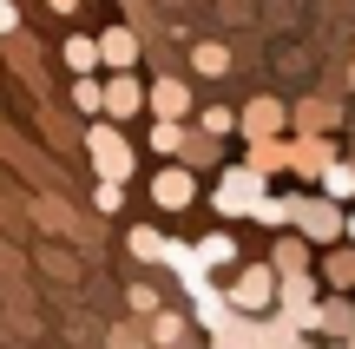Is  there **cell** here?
<instances>
[{"label":"cell","instance_id":"6da1fadb","mask_svg":"<svg viewBox=\"0 0 355 349\" xmlns=\"http://www.w3.org/2000/svg\"><path fill=\"white\" fill-rule=\"evenodd\" d=\"M86 158H92V171L112 178V185H125L132 171H139V152H132V139L112 126V119H92L86 126Z\"/></svg>","mask_w":355,"mask_h":349},{"label":"cell","instance_id":"7a4b0ae2","mask_svg":"<svg viewBox=\"0 0 355 349\" xmlns=\"http://www.w3.org/2000/svg\"><path fill=\"white\" fill-rule=\"evenodd\" d=\"M263 191H270V178H257L250 165H217V185H211V211H217L224 224H230V218H250Z\"/></svg>","mask_w":355,"mask_h":349},{"label":"cell","instance_id":"3957f363","mask_svg":"<svg viewBox=\"0 0 355 349\" xmlns=\"http://www.w3.org/2000/svg\"><path fill=\"white\" fill-rule=\"evenodd\" d=\"M290 231L303 237L309 250H322V244H343V205H329L322 191L296 198V205H290Z\"/></svg>","mask_w":355,"mask_h":349},{"label":"cell","instance_id":"277c9868","mask_svg":"<svg viewBox=\"0 0 355 349\" xmlns=\"http://www.w3.org/2000/svg\"><path fill=\"white\" fill-rule=\"evenodd\" d=\"M230 284H224V297H230V310L237 316H263L270 303H277V271H270V264H250L243 257L237 271H224Z\"/></svg>","mask_w":355,"mask_h":349},{"label":"cell","instance_id":"5b68a950","mask_svg":"<svg viewBox=\"0 0 355 349\" xmlns=\"http://www.w3.org/2000/svg\"><path fill=\"white\" fill-rule=\"evenodd\" d=\"M145 112V79L139 73H105L99 79V119H112V126H125V119Z\"/></svg>","mask_w":355,"mask_h":349},{"label":"cell","instance_id":"8992f818","mask_svg":"<svg viewBox=\"0 0 355 349\" xmlns=\"http://www.w3.org/2000/svg\"><path fill=\"white\" fill-rule=\"evenodd\" d=\"M92 46H99V66H105V73H132V66L145 60L139 26H125V20H112L105 33H92Z\"/></svg>","mask_w":355,"mask_h":349},{"label":"cell","instance_id":"52a82bcc","mask_svg":"<svg viewBox=\"0 0 355 349\" xmlns=\"http://www.w3.org/2000/svg\"><path fill=\"white\" fill-rule=\"evenodd\" d=\"M237 132L243 139H283V132H290V105L270 99V92H257V99L237 105Z\"/></svg>","mask_w":355,"mask_h":349},{"label":"cell","instance_id":"ba28073f","mask_svg":"<svg viewBox=\"0 0 355 349\" xmlns=\"http://www.w3.org/2000/svg\"><path fill=\"white\" fill-rule=\"evenodd\" d=\"M152 205L158 211H191L198 205V171H184V165H165V171H152Z\"/></svg>","mask_w":355,"mask_h":349},{"label":"cell","instance_id":"9c48e42d","mask_svg":"<svg viewBox=\"0 0 355 349\" xmlns=\"http://www.w3.org/2000/svg\"><path fill=\"white\" fill-rule=\"evenodd\" d=\"M309 316H316V337H329V343L355 337V297H349V290H322Z\"/></svg>","mask_w":355,"mask_h":349},{"label":"cell","instance_id":"30bf717a","mask_svg":"<svg viewBox=\"0 0 355 349\" xmlns=\"http://www.w3.org/2000/svg\"><path fill=\"white\" fill-rule=\"evenodd\" d=\"M145 112H152V119H191V112H198V99H191V86H184V79L158 73L152 86H145Z\"/></svg>","mask_w":355,"mask_h":349},{"label":"cell","instance_id":"8fae6325","mask_svg":"<svg viewBox=\"0 0 355 349\" xmlns=\"http://www.w3.org/2000/svg\"><path fill=\"white\" fill-rule=\"evenodd\" d=\"M329 158H343V152H336V132H309V139H290V171H296V178H309V185H316Z\"/></svg>","mask_w":355,"mask_h":349},{"label":"cell","instance_id":"7c38bea8","mask_svg":"<svg viewBox=\"0 0 355 349\" xmlns=\"http://www.w3.org/2000/svg\"><path fill=\"white\" fill-rule=\"evenodd\" d=\"M309 132H343V105L336 99H296L290 105V139H309Z\"/></svg>","mask_w":355,"mask_h":349},{"label":"cell","instance_id":"4fadbf2b","mask_svg":"<svg viewBox=\"0 0 355 349\" xmlns=\"http://www.w3.org/2000/svg\"><path fill=\"white\" fill-rule=\"evenodd\" d=\"M191 257H198L211 277H224V271H237V264H243V250H237V237H230L224 224H217V231H204L198 244H191Z\"/></svg>","mask_w":355,"mask_h":349},{"label":"cell","instance_id":"5bb4252c","mask_svg":"<svg viewBox=\"0 0 355 349\" xmlns=\"http://www.w3.org/2000/svg\"><path fill=\"white\" fill-rule=\"evenodd\" d=\"M309 271H316V284H329V290H355V250L349 244H322Z\"/></svg>","mask_w":355,"mask_h":349},{"label":"cell","instance_id":"9a60e30c","mask_svg":"<svg viewBox=\"0 0 355 349\" xmlns=\"http://www.w3.org/2000/svg\"><path fill=\"white\" fill-rule=\"evenodd\" d=\"M237 165H250L257 178H283V171H290V132H283V139H250V152H243Z\"/></svg>","mask_w":355,"mask_h":349},{"label":"cell","instance_id":"2e32d148","mask_svg":"<svg viewBox=\"0 0 355 349\" xmlns=\"http://www.w3.org/2000/svg\"><path fill=\"white\" fill-rule=\"evenodd\" d=\"M33 218H40V231H53V237H86V218H73V205L53 198V191L33 198Z\"/></svg>","mask_w":355,"mask_h":349},{"label":"cell","instance_id":"e0dca14e","mask_svg":"<svg viewBox=\"0 0 355 349\" xmlns=\"http://www.w3.org/2000/svg\"><path fill=\"white\" fill-rule=\"evenodd\" d=\"M184 297H191V316H198L204 330H217V323L230 316V297H224V284H217V277H204V284H191Z\"/></svg>","mask_w":355,"mask_h":349},{"label":"cell","instance_id":"ac0fdd59","mask_svg":"<svg viewBox=\"0 0 355 349\" xmlns=\"http://www.w3.org/2000/svg\"><path fill=\"white\" fill-rule=\"evenodd\" d=\"M263 264H270L277 277H296V271H309V264H316V250H309L296 231H277V244H270V257H263Z\"/></svg>","mask_w":355,"mask_h":349},{"label":"cell","instance_id":"d6986e66","mask_svg":"<svg viewBox=\"0 0 355 349\" xmlns=\"http://www.w3.org/2000/svg\"><path fill=\"white\" fill-rule=\"evenodd\" d=\"M178 165H184V171H211V165H224V145H217V139H204L198 126H184V145H178Z\"/></svg>","mask_w":355,"mask_h":349},{"label":"cell","instance_id":"ffe728a7","mask_svg":"<svg viewBox=\"0 0 355 349\" xmlns=\"http://www.w3.org/2000/svg\"><path fill=\"white\" fill-rule=\"evenodd\" d=\"M316 191L329 198V205H355V158H329L316 178Z\"/></svg>","mask_w":355,"mask_h":349},{"label":"cell","instance_id":"44dd1931","mask_svg":"<svg viewBox=\"0 0 355 349\" xmlns=\"http://www.w3.org/2000/svg\"><path fill=\"white\" fill-rule=\"evenodd\" d=\"M204 337H211V349H257V316H237V310H230L224 323L204 330Z\"/></svg>","mask_w":355,"mask_h":349},{"label":"cell","instance_id":"7402d4cb","mask_svg":"<svg viewBox=\"0 0 355 349\" xmlns=\"http://www.w3.org/2000/svg\"><path fill=\"white\" fill-rule=\"evenodd\" d=\"M145 343H152V349H178V343H184V310H171V303L152 310V316H145Z\"/></svg>","mask_w":355,"mask_h":349},{"label":"cell","instance_id":"603a6c76","mask_svg":"<svg viewBox=\"0 0 355 349\" xmlns=\"http://www.w3.org/2000/svg\"><path fill=\"white\" fill-rule=\"evenodd\" d=\"M191 73L224 79L230 73V46H224V40H191Z\"/></svg>","mask_w":355,"mask_h":349},{"label":"cell","instance_id":"cb8c5ba5","mask_svg":"<svg viewBox=\"0 0 355 349\" xmlns=\"http://www.w3.org/2000/svg\"><path fill=\"white\" fill-rule=\"evenodd\" d=\"M7 60H13V73H20L33 92H46V73H40V60H33V46H26V33H7Z\"/></svg>","mask_w":355,"mask_h":349},{"label":"cell","instance_id":"d4e9b609","mask_svg":"<svg viewBox=\"0 0 355 349\" xmlns=\"http://www.w3.org/2000/svg\"><path fill=\"white\" fill-rule=\"evenodd\" d=\"M60 60H66V73H99V46H92V33H66Z\"/></svg>","mask_w":355,"mask_h":349},{"label":"cell","instance_id":"484cf974","mask_svg":"<svg viewBox=\"0 0 355 349\" xmlns=\"http://www.w3.org/2000/svg\"><path fill=\"white\" fill-rule=\"evenodd\" d=\"M125 250L139 264H158V257H165V231H158V224H132V231H125Z\"/></svg>","mask_w":355,"mask_h":349},{"label":"cell","instance_id":"4316f807","mask_svg":"<svg viewBox=\"0 0 355 349\" xmlns=\"http://www.w3.org/2000/svg\"><path fill=\"white\" fill-rule=\"evenodd\" d=\"M290 205H296V198H283V191H263V198H257V211H250V218L263 224V231H290Z\"/></svg>","mask_w":355,"mask_h":349},{"label":"cell","instance_id":"83f0119b","mask_svg":"<svg viewBox=\"0 0 355 349\" xmlns=\"http://www.w3.org/2000/svg\"><path fill=\"white\" fill-rule=\"evenodd\" d=\"M184 126H191V119H158V126L145 132V145H152L158 158H178V145H184Z\"/></svg>","mask_w":355,"mask_h":349},{"label":"cell","instance_id":"f1b7e54d","mask_svg":"<svg viewBox=\"0 0 355 349\" xmlns=\"http://www.w3.org/2000/svg\"><path fill=\"white\" fill-rule=\"evenodd\" d=\"M66 99H73V112L99 119V73H73V86H66Z\"/></svg>","mask_w":355,"mask_h":349},{"label":"cell","instance_id":"f546056e","mask_svg":"<svg viewBox=\"0 0 355 349\" xmlns=\"http://www.w3.org/2000/svg\"><path fill=\"white\" fill-rule=\"evenodd\" d=\"M198 132H204V139H217V145H224L230 132H237V112H230V105H204V112H198Z\"/></svg>","mask_w":355,"mask_h":349},{"label":"cell","instance_id":"4dcf8cb0","mask_svg":"<svg viewBox=\"0 0 355 349\" xmlns=\"http://www.w3.org/2000/svg\"><path fill=\"white\" fill-rule=\"evenodd\" d=\"M105 349H152V343H145V323H132V316H119V323L105 330Z\"/></svg>","mask_w":355,"mask_h":349},{"label":"cell","instance_id":"1f68e13d","mask_svg":"<svg viewBox=\"0 0 355 349\" xmlns=\"http://www.w3.org/2000/svg\"><path fill=\"white\" fill-rule=\"evenodd\" d=\"M92 211H99V218H119V211H125V185L99 178V185H92Z\"/></svg>","mask_w":355,"mask_h":349},{"label":"cell","instance_id":"d6a6232c","mask_svg":"<svg viewBox=\"0 0 355 349\" xmlns=\"http://www.w3.org/2000/svg\"><path fill=\"white\" fill-rule=\"evenodd\" d=\"M125 310H132V316H152V310H165V297H158L152 284H132V290H125Z\"/></svg>","mask_w":355,"mask_h":349},{"label":"cell","instance_id":"836d02e7","mask_svg":"<svg viewBox=\"0 0 355 349\" xmlns=\"http://www.w3.org/2000/svg\"><path fill=\"white\" fill-rule=\"evenodd\" d=\"M40 126H46L53 145H73V126H60V112H53V105H40Z\"/></svg>","mask_w":355,"mask_h":349},{"label":"cell","instance_id":"e575fe53","mask_svg":"<svg viewBox=\"0 0 355 349\" xmlns=\"http://www.w3.org/2000/svg\"><path fill=\"white\" fill-rule=\"evenodd\" d=\"M7 33H20V7H13V0H0V40Z\"/></svg>","mask_w":355,"mask_h":349},{"label":"cell","instance_id":"d590c367","mask_svg":"<svg viewBox=\"0 0 355 349\" xmlns=\"http://www.w3.org/2000/svg\"><path fill=\"white\" fill-rule=\"evenodd\" d=\"M343 244L355 250V205H343Z\"/></svg>","mask_w":355,"mask_h":349},{"label":"cell","instance_id":"8d00e7d4","mask_svg":"<svg viewBox=\"0 0 355 349\" xmlns=\"http://www.w3.org/2000/svg\"><path fill=\"white\" fill-rule=\"evenodd\" d=\"M46 7H53V13H60V20H73V13H79V7H86V0H46Z\"/></svg>","mask_w":355,"mask_h":349},{"label":"cell","instance_id":"74e56055","mask_svg":"<svg viewBox=\"0 0 355 349\" xmlns=\"http://www.w3.org/2000/svg\"><path fill=\"white\" fill-rule=\"evenodd\" d=\"M290 349H316V343H309V337H296V343H290Z\"/></svg>","mask_w":355,"mask_h":349},{"label":"cell","instance_id":"f35d334b","mask_svg":"<svg viewBox=\"0 0 355 349\" xmlns=\"http://www.w3.org/2000/svg\"><path fill=\"white\" fill-rule=\"evenodd\" d=\"M0 224H13V211H7V205H0Z\"/></svg>","mask_w":355,"mask_h":349},{"label":"cell","instance_id":"ab89813d","mask_svg":"<svg viewBox=\"0 0 355 349\" xmlns=\"http://www.w3.org/2000/svg\"><path fill=\"white\" fill-rule=\"evenodd\" d=\"M349 86H355V66H349Z\"/></svg>","mask_w":355,"mask_h":349},{"label":"cell","instance_id":"60d3db41","mask_svg":"<svg viewBox=\"0 0 355 349\" xmlns=\"http://www.w3.org/2000/svg\"><path fill=\"white\" fill-rule=\"evenodd\" d=\"M349 349H355V337H349Z\"/></svg>","mask_w":355,"mask_h":349},{"label":"cell","instance_id":"b9f144b4","mask_svg":"<svg viewBox=\"0 0 355 349\" xmlns=\"http://www.w3.org/2000/svg\"><path fill=\"white\" fill-rule=\"evenodd\" d=\"M349 297H355V290H349Z\"/></svg>","mask_w":355,"mask_h":349}]
</instances>
